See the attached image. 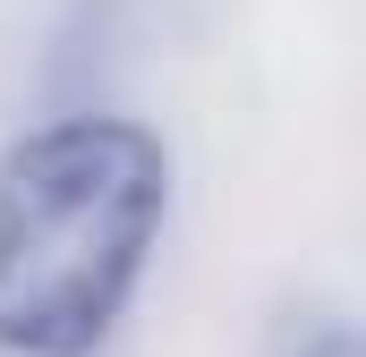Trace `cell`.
Masks as SVG:
<instances>
[{
    "instance_id": "obj_2",
    "label": "cell",
    "mask_w": 366,
    "mask_h": 357,
    "mask_svg": "<svg viewBox=\"0 0 366 357\" xmlns=\"http://www.w3.org/2000/svg\"><path fill=\"white\" fill-rule=\"evenodd\" d=\"M290 357H358V332H350L341 315H324V323H315V332H307Z\"/></svg>"
},
{
    "instance_id": "obj_1",
    "label": "cell",
    "mask_w": 366,
    "mask_h": 357,
    "mask_svg": "<svg viewBox=\"0 0 366 357\" xmlns=\"http://www.w3.org/2000/svg\"><path fill=\"white\" fill-rule=\"evenodd\" d=\"M171 213V154L145 119L77 111L0 154V349L94 357L128 315Z\"/></svg>"
}]
</instances>
